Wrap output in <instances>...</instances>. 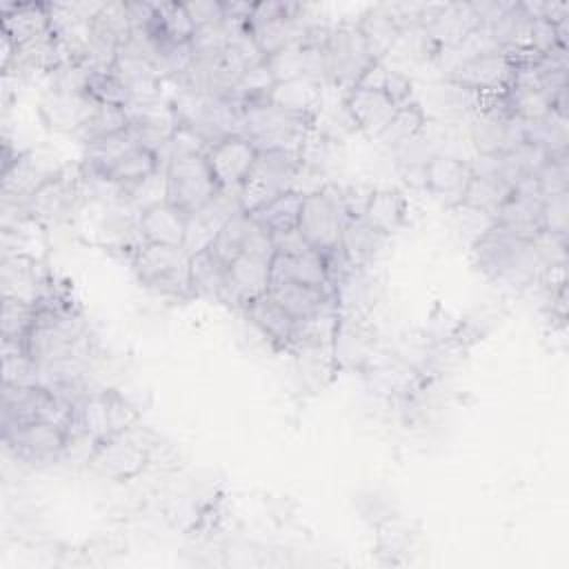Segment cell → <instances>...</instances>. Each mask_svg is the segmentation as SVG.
Segmentation results:
<instances>
[{
  "instance_id": "obj_1",
  "label": "cell",
  "mask_w": 569,
  "mask_h": 569,
  "mask_svg": "<svg viewBox=\"0 0 569 569\" xmlns=\"http://www.w3.org/2000/svg\"><path fill=\"white\" fill-rule=\"evenodd\" d=\"M24 353L47 367L73 356H84L87 325L82 316L58 296H49L38 305V316L22 338Z\"/></svg>"
},
{
  "instance_id": "obj_2",
  "label": "cell",
  "mask_w": 569,
  "mask_h": 569,
  "mask_svg": "<svg viewBox=\"0 0 569 569\" xmlns=\"http://www.w3.org/2000/svg\"><path fill=\"white\" fill-rule=\"evenodd\" d=\"M473 262L487 278L513 287L533 284L547 267L536 240L516 238L496 224L473 240Z\"/></svg>"
},
{
  "instance_id": "obj_3",
  "label": "cell",
  "mask_w": 569,
  "mask_h": 569,
  "mask_svg": "<svg viewBox=\"0 0 569 569\" xmlns=\"http://www.w3.org/2000/svg\"><path fill=\"white\" fill-rule=\"evenodd\" d=\"M156 449L153 436L131 425L129 429H122L118 433H111L102 440H98L87 458L89 467L111 480H131L136 478L149 462Z\"/></svg>"
},
{
  "instance_id": "obj_4",
  "label": "cell",
  "mask_w": 569,
  "mask_h": 569,
  "mask_svg": "<svg viewBox=\"0 0 569 569\" xmlns=\"http://www.w3.org/2000/svg\"><path fill=\"white\" fill-rule=\"evenodd\" d=\"M302 160L298 149H267L258 151V158L240 184V202L247 213L267 204L269 200L296 191V180Z\"/></svg>"
},
{
  "instance_id": "obj_5",
  "label": "cell",
  "mask_w": 569,
  "mask_h": 569,
  "mask_svg": "<svg viewBox=\"0 0 569 569\" xmlns=\"http://www.w3.org/2000/svg\"><path fill=\"white\" fill-rule=\"evenodd\" d=\"M313 122L293 116L273 102L258 100L242 104V136L249 138L258 151L267 149H298L309 136Z\"/></svg>"
},
{
  "instance_id": "obj_6",
  "label": "cell",
  "mask_w": 569,
  "mask_h": 569,
  "mask_svg": "<svg viewBox=\"0 0 569 569\" xmlns=\"http://www.w3.org/2000/svg\"><path fill=\"white\" fill-rule=\"evenodd\" d=\"M131 267L147 289L171 298H193L184 247L142 242L131 258Z\"/></svg>"
},
{
  "instance_id": "obj_7",
  "label": "cell",
  "mask_w": 569,
  "mask_h": 569,
  "mask_svg": "<svg viewBox=\"0 0 569 569\" xmlns=\"http://www.w3.org/2000/svg\"><path fill=\"white\" fill-rule=\"evenodd\" d=\"M327 82L349 91L353 89L362 73L376 62L362 33L356 27V20H342L331 27L327 40Z\"/></svg>"
},
{
  "instance_id": "obj_8",
  "label": "cell",
  "mask_w": 569,
  "mask_h": 569,
  "mask_svg": "<svg viewBox=\"0 0 569 569\" xmlns=\"http://www.w3.org/2000/svg\"><path fill=\"white\" fill-rule=\"evenodd\" d=\"M164 173H167V202H171L187 216L202 209L220 189L202 153L171 158L164 164Z\"/></svg>"
},
{
  "instance_id": "obj_9",
  "label": "cell",
  "mask_w": 569,
  "mask_h": 569,
  "mask_svg": "<svg viewBox=\"0 0 569 569\" xmlns=\"http://www.w3.org/2000/svg\"><path fill=\"white\" fill-rule=\"evenodd\" d=\"M2 440L18 460L31 465H47L60 460L67 453L69 445L67 431L51 420H36L2 429Z\"/></svg>"
},
{
  "instance_id": "obj_10",
  "label": "cell",
  "mask_w": 569,
  "mask_h": 569,
  "mask_svg": "<svg viewBox=\"0 0 569 569\" xmlns=\"http://www.w3.org/2000/svg\"><path fill=\"white\" fill-rule=\"evenodd\" d=\"M347 216L327 191V187L305 193L298 218V229L307 244L320 253H327L340 244V233Z\"/></svg>"
},
{
  "instance_id": "obj_11",
  "label": "cell",
  "mask_w": 569,
  "mask_h": 569,
  "mask_svg": "<svg viewBox=\"0 0 569 569\" xmlns=\"http://www.w3.org/2000/svg\"><path fill=\"white\" fill-rule=\"evenodd\" d=\"M82 198L84 196L80 187V171L78 178H69L67 171L60 169L24 200L20 213L38 220L40 224H58L76 213Z\"/></svg>"
},
{
  "instance_id": "obj_12",
  "label": "cell",
  "mask_w": 569,
  "mask_h": 569,
  "mask_svg": "<svg viewBox=\"0 0 569 569\" xmlns=\"http://www.w3.org/2000/svg\"><path fill=\"white\" fill-rule=\"evenodd\" d=\"M542 202H545V198L538 189V182L533 176H529L513 187L511 196L496 213L493 224L516 238L536 240L545 231L542 229Z\"/></svg>"
},
{
  "instance_id": "obj_13",
  "label": "cell",
  "mask_w": 569,
  "mask_h": 569,
  "mask_svg": "<svg viewBox=\"0 0 569 569\" xmlns=\"http://www.w3.org/2000/svg\"><path fill=\"white\" fill-rule=\"evenodd\" d=\"M513 69L516 64L505 51H491L458 62L453 69H449L447 78L476 91L478 96H491L509 89Z\"/></svg>"
},
{
  "instance_id": "obj_14",
  "label": "cell",
  "mask_w": 569,
  "mask_h": 569,
  "mask_svg": "<svg viewBox=\"0 0 569 569\" xmlns=\"http://www.w3.org/2000/svg\"><path fill=\"white\" fill-rule=\"evenodd\" d=\"M204 158L220 187H240L258 158V149L244 136H229L211 144Z\"/></svg>"
},
{
  "instance_id": "obj_15",
  "label": "cell",
  "mask_w": 569,
  "mask_h": 569,
  "mask_svg": "<svg viewBox=\"0 0 569 569\" xmlns=\"http://www.w3.org/2000/svg\"><path fill=\"white\" fill-rule=\"evenodd\" d=\"M342 100H345V107H347L349 116L353 118L358 131L367 140H373V142L385 133V129L389 127V122L393 120V116L400 107L387 93L367 89V87H353V89L345 91Z\"/></svg>"
},
{
  "instance_id": "obj_16",
  "label": "cell",
  "mask_w": 569,
  "mask_h": 569,
  "mask_svg": "<svg viewBox=\"0 0 569 569\" xmlns=\"http://www.w3.org/2000/svg\"><path fill=\"white\" fill-rule=\"evenodd\" d=\"M269 282H271V258L240 253L229 264L224 305L244 309L253 298L269 291Z\"/></svg>"
},
{
  "instance_id": "obj_17",
  "label": "cell",
  "mask_w": 569,
  "mask_h": 569,
  "mask_svg": "<svg viewBox=\"0 0 569 569\" xmlns=\"http://www.w3.org/2000/svg\"><path fill=\"white\" fill-rule=\"evenodd\" d=\"M371 351H373V331L367 325V316L340 311L333 342H331V360L336 362V367L356 369L369 360Z\"/></svg>"
},
{
  "instance_id": "obj_18",
  "label": "cell",
  "mask_w": 569,
  "mask_h": 569,
  "mask_svg": "<svg viewBox=\"0 0 569 569\" xmlns=\"http://www.w3.org/2000/svg\"><path fill=\"white\" fill-rule=\"evenodd\" d=\"M98 107L100 100H96L91 93L47 91L40 100V116L42 122L53 131L78 133Z\"/></svg>"
},
{
  "instance_id": "obj_19",
  "label": "cell",
  "mask_w": 569,
  "mask_h": 569,
  "mask_svg": "<svg viewBox=\"0 0 569 569\" xmlns=\"http://www.w3.org/2000/svg\"><path fill=\"white\" fill-rule=\"evenodd\" d=\"M469 178H471L469 160L447 151L431 156L425 169V187L436 198H440L447 207H453V209L460 207Z\"/></svg>"
},
{
  "instance_id": "obj_20",
  "label": "cell",
  "mask_w": 569,
  "mask_h": 569,
  "mask_svg": "<svg viewBox=\"0 0 569 569\" xmlns=\"http://www.w3.org/2000/svg\"><path fill=\"white\" fill-rule=\"evenodd\" d=\"M187 213L171 202L153 204L138 213V233L142 242L184 247L187 236Z\"/></svg>"
},
{
  "instance_id": "obj_21",
  "label": "cell",
  "mask_w": 569,
  "mask_h": 569,
  "mask_svg": "<svg viewBox=\"0 0 569 569\" xmlns=\"http://www.w3.org/2000/svg\"><path fill=\"white\" fill-rule=\"evenodd\" d=\"M389 236L373 227L365 216L347 218L340 233L338 249L353 269H367L385 249Z\"/></svg>"
},
{
  "instance_id": "obj_22",
  "label": "cell",
  "mask_w": 569,
  "mask_h": 569,
  "mask_svg": "<svg viewBox=\"0 0 569 569\" xmlns=\"http://www.w3.org/2000/svg\"><path fill=\"white\" fill-rule=\"evenodd\" d=\"M2 33L18 44H24L51 29L47 2H2L0 7Z\"/></svg>"
},
{
  "instance_id": "obj_23",
  "label": "cell",
  "mask_w": 569,
  "mask_h": 569,
  "mask_svg": "<svg viewBox=\"0 0 569 569\" xmlns=\"http://www.w3.org/2000/svg\"><path fill=\"white\" fill-rule=\"evenodd\" d=\"M276 282H300V284L331 289L327 278L325 256L313 249L305 253H273L269 284H276Z\"/></svg>"
},
{
  "instance_id": "obj_24",
  "label": "cell",
  "mask_w": 569,
  "mask_h": 569,
  "mask_svg": "<svg viewBox=\"0 0 569 569\" xmlns=\"http://www.w3.org/2000/svg\"><path fill=\"white\" fill-rule=\"evenodd\" d=\"M247 320L276 347H291L296 320L276 302V298L264 291L258 298H253L244 309Z\"/></svg>"
},
{
  "instance_id": "obj_25",
  "label": "cell",
  "mask_w": 569,
  "mask_h": 569,
  "mask_svg": "<svg viewBox=\"0 0 569 569\" xmlns=\"http://www.w3.org/2000/svg\"><path fill=\"white\" fill-rule=\"evenodd\" d=\"M229 267L220 262L211 249H202L189 256V284L193 298L224 302Z\"/></svg>"
},
{
  "instance_id": "obj_26",
  "label": "cell",
  "mask_w": 569,
  "mask_h": 569,
  "mask_svg": "<svg viewBox=\"0 0 569 569\" xmlns=\"http://www.w3.org/2000/svg\"><path fill=\"white\" fill-rule=\"evenodd\" d=\"M269 293L276 298V302L293 320L309 318L316 311H320V309H325V307L336 302V296H333L331 289L300 284V282H276V284H269Z\"/></svg>"
},
{
  "instance_id": "obj_27",
  "label": "cell",
  "mask_w": 569,
  "mask_h": 569,
  "mask_svg": "<svg viewBox=\"0 0 569 569\" xmlns=\"http://www.w3.org/2000/svg\"><path fill=\"white\" fill-rule=\"evenodd\" d=\"M269 102H273L276 107H280L293 116L316 122V116L322 104L320 84L309 78H293V80L276 82V87L269 93Z\"/></svg>"
},
{
  "instance_id": "obj_28",
  "label": "cell",
  "mask_w": 569,
  "mask_h": 569,
  "mask_svg": "<svg viewBox=\"0 0 569 569\" xmlns=\"http://www.w3.org/2000/svg\"><path fill=\"white\" fill-rule=\"evenodd\" d=\"M358 31L362 33L371 56L376 60L387 58V53L393 49V44L398 42L402 29L398 27L396 18L391 16V11L387 9V4H378L367 9L358 20H356Z\"/></svg>"
},
{
  "instance_id": "obj_29",
  "label": "cell",
  "mask_w": 569,
  "mask_h": 569,
  "mask_svg": "<svg viewBox=\"0 0 569 569\" xmlns=\"http://www.w3.org/2000/svg\"><path fill=\"white\" fill-rule=\"evenodd\" d=\"M513 187L507 184L502 178L498 176H480V173H471L465 193H462V202L460 207L480 211L485 216H489L491 220L496 218V213L500 211V207L507 202V198L511 196Z\"/></svg>"
},
{
  "instance_id": "obj_30",
  "label": "cell",
  "mask_w": 569,
  "mask_h": 569,
  "mask_svg": "<svg viewBox=\"0 0 569 569\" xmlns=\"http://www.w3.org/2000/svg\"><path fill=\"white\" fill-rule=\"evenodd\" d=\"M407 216V200L398 189L391 187H373L371 198L365 209V218L378 227L382 233L391 236L398 231Z\"/></svg>"
},
{
  "instance_id": "obj_31",
  "label": "cell",
  "mask_w": 569,
  "mask_h": 569,
  "mask_svg": "<svg viewBox=\"0 0 569 569\" xmlns=\"http://www.w3.org/2000/svg\"><path fill=\"white\" fill-rule=\"evenodd\" d=\"M162 160L160 156L149 149V147H133L129 149L127 153H122L118 160H113L109 167H104L102 176H107L109 180L118 182V184H131V182H138L142 178H147L149 173L162 169Z\"/></svg>"
},
{
  "instance_id": "obj_32",
  "label": "cell",
  "mask_w": 569,
  "mask_h": 569,
  "mask_svg": "<svg viewBox=\"0 0 569 569\" xmlns=\"http://www.w3.org/2000/svg\"><path fill=\"white\" fill-rule=\"evenodd\" d=\"M356 87H367V89H376L387 93L396 104H407L411 102V93H413V82L407 76V71H400L396 67H389L382 60H376L360 78V82Z\"/></svg>"
},
{
  "instance_id": "obj_33",
  "label": "cell",
  "mask_w": 569,
  "mask_h": 569,
  "mask_svg": "<svg viewBox=\"0 0 569 569\" xmlns=\"http://www.w3.org/2000/svg\"><path fill=\"white\" fill-rule=\"evenodd\" d=\"M480 96L449 78L436 82L431 87V104L436 107L438 116L445 118H462L478 109Z\"/></svg>"
},
{
  "instance_id": "obj_34",
  "label": "cell",
  "mask_w": 569,
  "mask_h": 569,
  "mask_svg": "<svg viewBox=\"0 0 569 569\" xmlns=\"http://www.w3.org/2000/svg\"><path fill=\"white\" fill-rule=\"evenodd\" d=\"M429 116L425 111V107H420L418 102H407V104H400L393 120L389 122V127L385 129V133L376 140V142H382L387 149H398L402 144H407L409 140L418 138L427 124Z\"/></svg>"
},
{
  "instance_id": "obj_35",
  "label": "cell",
  "mask_w": 569,
  "mask_h": 569,
  "mask_svg": "<svg viewBox=\"0 0 569 569\" xmlns=\"http://www.w3.org/2000/svg\"><path fill=\"white\" fill-rule=\"evenodd\" d=\"M302 198L305 196L300 191H287V193L269 200L267 204L258 207L249 216L253 220H258L264 229H269L271 233L284 231V229L298 227V218H300V209H302Z\"/></svg>"
},
{
  "instance_id": "obj_36",
  "label": "cell",
  "mask_w": 569,
  "mask_h": 569,
  "mask_svg": "<svg viewBox=\"0 0 569 569\" xmlns=\"http://www.w3.org/2000/svg\"><path fill=\"white\" fill-rule=\"evenodd\" d=\"M156 18H153V31L158 40H171V42H191L196 27L187 13L184 2H153Z\"/></svg>"
},
{
  "instance_id": "obj_37",
  "label": "cell",
  "mask_w": 569,
  "mask_h": 569,
  "mask_svg": "<svg viewBox=\"0 0 569 569\" xmlns=\"http://www.w3.org/2000/svg\"><path fill=\"white\" fill-rule=\"evenodd\" d=\"M507 107L511 116H516L522 122H533L553 111V98L538 87H516L511 84L505 91Z\"/></svg>"
},
{
  "instance_id": "obj_38",
  "label": "cell",
  "mask_w": 569,
  "mask_h": 569,
  "mask_svg": "<svg viewBox=\"0 0 569 569\" xmlns=\"http://www.w3.org/2000/svg\"><path fill=\"white\" fill-rule=\"evenodd\" d=\"M131 118L127 107L122 104H109V102H100V107L93 111V116L84 122V127L76 133L82 144L100 140V138H109L116 136L124 129H129Z\"/></svg>"
},
{
  "instance_id": "obj_39",
  "label": "cell",
  "mask_w": 569,
  "mask_h": 569,
  "mask_svg": "<svg viewBox=\"0 0 569 569\" xmlns=\"http://www.w3.org/2000/svg\"><path fill=\"white\" fill-rule=\"evenodd\" d=\"M273 87H276V78H273L267 60H262V62L244 69V73L238 78V82L233 84V89L229 91L227 98L238 104H249V102L267 100Z\"/></svg>"
},
{
  "instance_id": "obj_40",
  "label": "cell",
  "mask_w": 569,
  "mask_h": 569,
  "mask_svg": "<svg viewBox=\"0 0 569 569\" xmlns=\"http://www.w3.org/2000/svg\"><path fill=\"white\" fill-rule=\"evenodd\" d=\"M122 196H124V207L131 209L133 213H140L153 204H160L167 200V173L164 167L149 173L147 178L124 184L122 187Z\"/></svg>"
},
{
  "instance_id": "obj_41",
  "label": "cell",
  "mask_w": 569,
  "mask_h": 569,
  "mask_svg": "<svg viewBox=\"0 0 569 569\" xmlns=\"http://www.w3.org/2000/svg\"><path fill=\"white\" fill-rule=\"evenodd\" d=\"M249 213L242 211L238 216H233L213 238V242L209 244L211 253L224 262L227 267L242 253V247H244V238H247V231H249Z\"/></svg>"
},
{
  "instance_id": "obj_42",
  "label": "cell",
  "mask_w": 569,
  "mask_h": 569,
  "mask_svg": "<svg viewBox=\"0 0 569 569\" xmlns=\"http://www.w3.org/2000/svg\"><path fill=\"white\" fill-rule=\"evenodd\" d=\"M91 31L102 36L116 44L127 42L131 36V20L127 11V2H104L102 9L91 20Z\"/></svg>"
},
{
  "instance_id": "obj_43",
  "label": "cell",
  "mask_w": 569,
  "mask_h": 569,
  "mask_svg": "<svg viewBox=\"0 0 569 569\" xmlns=\"http://www.w3.org/2000/svg\"><path fill=\"white\" fill-rule=\"evenodd\" d=\"M36 316H38V305L18 300V298H2V316H0L2 338L22 340L31 329Z\"/></svg>"
},
{
  "instance_id": "obj_44",
  "label": "cell",
  "mask_w": 569,
  "mask_h": 569,
  "mask_svg": "<svg viewBox=\"0 0 569 569\" xmlns=\"http://www.w3.org/2000/svg\"><path fill=\"white\" fill-rule=\"evenodd\" d=\"M538 182V189L542 193V198H551L558 193H567L569 191V160L565 158H549L538 173L533 176Z\"/></svg>"
},
{
  "instance_id": "obj_45",
  "label": "cell",
  "mask_w": 569,
  "mask_h": 569,
  "mask_svg": "<svg viewBox=\"0 0 569 569\" xmlns=\"http://www.w3.org/2000/svg\"><path fill=\"white\" fill-rule=\"evenodd\" d=\"M276 82L293 80V78H305V44L298 47H287L269 58H264Z\"/></svg>"
},
{
  "instance_id": "obj_46",
  "label": "cell",
  "mask_w": 569,
  "mask_h": 569,
  "mask_svg": "<svg viewBox=\"0 0 569 569\" xmlns=\"http://www.w3.org/2000/svg\"><path fill=\"white\" fill-rule=\"evenodd\" d=\"M569 224V191L545 198L542 202V229L547 233L567 236Z\"/></svg>"
},
{
  "instance_id": "obj_47",
  "label": "cell",
  "mask_w": 569,
  "mask_h": 569,
  "mask_svg": "<svg viewBox=\"0 0 569 569\" xmlns=\"http://www.w3.org/2000/svg\"><path fill=\"white\" fill-rule=\"evenodd\" d=\"M556 47H565L558 40V29L553 22L545 18H531V29H529V51L536 56H545L553 51Z\"/></svg>"
},
{
  "instance_id": "obj_48",
  "label": "cell",
  "mask_w": 569,
  "mask_h": 569,
  "mask_svg": "<svg viewBox=\"0 0 569 569\" xmlns=\"http://www.w3.org/2000/svg\"><path fill=\"white\" fill-rule=\"evenodd\" d=\"M184 7H187V13H189L196 29L207 27V24H216V22L222 20V2L191 0V2H184Z\"/></svg>"
},
{
  "instance_id": "obj_49",
  "label": "cell",
  "mask_w": 569,
  "mask_h": 569,
  "mask_svg": "<svg viewBox=\"0 0 569 569\" xmlns=\"http://www.w3.org/2000/svg\"><path fill=\"white\" fill-rule=\"evenodd\" d=\"M271 240H273V251L276 253H305V251L311 249L307 244V240L302 238L298 227H291V229H284V231H276V233H271Z\"/></svg>"
}]
</instances>
